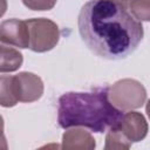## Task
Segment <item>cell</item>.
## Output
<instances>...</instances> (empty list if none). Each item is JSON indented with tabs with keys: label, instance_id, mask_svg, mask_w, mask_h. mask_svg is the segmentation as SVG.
Instances as JSON below:
<instances>
[{
	"label": "cell",
	"instance_id": "obj_1",
	"mask_svg": "<svg viewBox=\"0 0 150 150\" xmlns=\"http://www.w3.org/2000/svg\"><path fill=\"white\" fill-rule=\"evenodd\" d=\"M77 26L87 47L108 60H121L134 53L144 35L142 22L132 16L128 6L111 0L86 2Z\"/></svg>",
	"mask_w": 150,
	"mask_h": 150
},
{
	"label": "cell",
	"instance_id": "obj_2",
	"mask_svg": "<svg viewBox=\"0 0 150 150\" xmlns=\"http://www.w3.org/2000/svg\"><path fill=\"white\" fill-rule=\"evenodd\" d=\"M122 110L109 100L108 87L93 91H69L59 97L57 122L63 129L83 127L94 132H103L116 125Z\"/></svg>",
	"mask_w": 150,
	"mask_h": 150
},
{
	"label": "cell",
	"instance_id": "obj_3",
	"mask_svg": "<svg viewBox=\"0 0 150 150\" xmlns=\"http://www.w3.org/2000/svg\"><path fill=\"white\" fill-rule=\"evenodd\" d=\"M110 102L120 110L141 108L146 100V90L143 84L132 79H123L108 88Z\"/></svg>",
	"mask_w": 150,
	"mask_h": 150
},
{
	"label": "cell",
	"instance_id": "obj_4",
	"mask_svg": "<svg viewBox=\"0 0 150 150\" xmlns=\"http://www.w3.org/2000/svg\"><path fill=\"white\" fill-rule=\"evenodd\" d=\"M29 33V49L35 53L52 50L60 40L59 26L46 18H33L26 20Z\"/></svg>",
	"mask_w": 150,
	"mask_h": 150
},
{
	"label": "cell",
	"instance_id": "obj_5",
	"mask_svg": "<svg viewBox=\"0 0 150 150\" xmlns=\"http://www.w3.org/2000/svg\"><path fill=\"white\" fill-rule=\"evenodd\" d=\"M0 42L18 48L29 47V33L26 21L8 19L0 23Z\"/></svg>",
	"mask_w": 150,
	"mask_h": 150
},
{
	"label": "cell",
	"instance_id": "obj_6",
	"mask_svg": "<svg viewBox=\"0 0 150 150\" xmlns=\"http://www.w3.org/2000/svg\"><path fill=\"white\" fill-rule=\"evenodd\" d=\"M15 76V84L19 102L30 103L38 101L43 94V82L34 73L22 71Z\"/></svg>",
	"mask_w": 150,
	"mask_h": 150
},
{
	"label": "cell",
	"instance_id": "obj_7",
	"mask_svg": "<svg viewBox=\"0 0 150 150\" xmlns=\"http://www.w3.org/2000/svg\"><path fill=\"white\" fill-rule=\"evenodd\" d=\"M116 127L130 142H141L148 134V123L143 114L129 111L122 115Z\"/></svg>",
	"mask_w": 150,
	"mask_h": 150
},
{
	"label": "cell",
	"instance_id": "obj_8",
	"mask_svg": "<svg viewBox=\"0 0 150 150\" xmlns=\"http://www.w3.org/2000/svg\"><path fill=\"white\" fill-rule=\"evenodd\" d=\"M96 146L95 138L90 132L74 127V129L67 130L62 136V148L63 149H80V150H91Z\"/></svg>",
	"mask_w": 150,
	"mask_h": 150
},
{
	"label": "cell",
	"instance_id": "obj_9",
	"mask_svg": "<svg viewBox=\"0 0 150 150\" xmlns=\"http://www.w3.org/2000/svg\"><path fill=\"white\" fill-rule=\"evenodd\" d=\"M22 62L23 56L18 49L0 45V73L16 71L22 66Z\"/></svg>",
	"mask_w": 150,
	"mask_h": 150
},
{
	"label": "cell",
	"instance_id": "obj_10",
	"mask_svg": "<svg viewBox=\"0 0 150 150\" xmlns=\"http://www.w3.org/2000/svg\"><path fill=\"white\" fill-rule=\"evenodd\" d=\"M19 103L15 76H0V105L4 108H12Z\"/></svg>",
	"mask_w": 150,
	"mask_h": 150
},
{
	"label": "cell",
	"instance_id": "obj_11",
	"mask_svg": "<svg viewBox=\"0 0 150 150\" xmlns=\"http://www.w3.org/2000/svg\"><path fill=\"white\" fill-rule=\"evenodd\" d=\"M131 146V142L116 128L111 127L108 129V132L105 135V150H125Z\"/></svg>",
	"mask_w": 150,
	"mask_h": 150
},
{
	"label": "cell",
	"instance_id": "obj_12",
	"mask_svg": "<svg viewBox=\"0 0 150 150\" xmlns=\"http://www.w3.org/2000/svg\"><path fill=\"white\" fill-rule=\"evenodd\" d=\"M129 12L138 21H149L150 19V0H130Z\"/></svg>",
	"mask_w": 150,
	"mask_h": 150
},
{
	"label": "cell",
	"instance_id": "obj_13",
	"mask_svg": "<svg viewBox=\"0 0 150 150\" xmlns=\"http://www.w3.org/2000/svg\"><path fill=\"white\" fill-rule=\"evenodd\" d=\"M57 0H22V4L32 11H49L56 5Z\"/></svg>",
	"mask_w": 150,
	"mask_h": 150
},
{
	"label": "cell",
	"instance_id": "obj_14",
	"mask_svg": "<svg viewBox=\"0 0 150 150\" xmlns=\"http://www.w3.org/2000/svg\"><path fill=\"white\" fill-rule=\"evenodd\" d=\"M7 148H8V144H7L5 134H4V127H0V149L6 150Z\"/></svg>",
	"mask_w": 150,
	"mask_h": 150
},
{
	"label": "cell",
	"instance_id": "obj_15",
	"mask_svg": "<svg viewBox=\"0 0 150 150\" xmlns=\"http://www.w3.org/2000/svg\"><path fill=\"white\" fill-rule=\"evenodd\" d=\"M111 1H115V2L122 4V5H124V6H128V5H129V2H130V0H111Z\"/></svg>",
	"mask_w": 150,
	"mask_h": 150
},
{
	"label": "cell",
	"instance_id": "obj_16",
	"mask_svg": "<svg viewBox=\"0 0 150 150\" xmlns=\"http://www.w3.org/2000/svg\"><path fill=\"white\" fill-rule=\"evenodd\" d=\"M0 127H4V118L1 115H0Z\"/></svg>",
	"mask_w": 150,
	"mask_h": 150
}]
</instances>
